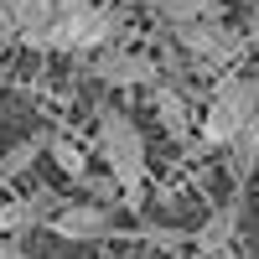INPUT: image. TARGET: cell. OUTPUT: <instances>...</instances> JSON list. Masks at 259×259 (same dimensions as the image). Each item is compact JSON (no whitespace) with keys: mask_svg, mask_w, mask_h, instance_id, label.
Returning <instances> with one entry per match:
<instances>
[{"mask_svg":"<svg viewBox=\"0 0 259 259\" xmlns=\"http://www.w3.org/2000/svg\"><path fill=\"white\" fill-rule=\"evenodd\" d=\"M89 73L99 83H109V89H156V83H161V62H156V52H145V47L114 41V47H104V52L89 57Z\"/></svg>","mask_w":259,"mask_h":259,"instance_id":"obj_5","label":"cell"},{"mask_svg":"<svg viewBox=\"0 0 259 259\" xmlns=\"http://www.w3.org/2000/svg\"><path fill=\"white\" fill-rule=\"evenodd\" d=\"M47 150H52V161H57V171H62V177H68V182H89L94 177V171H89V156H83V145L78 140H68V135H52L47 140Z\"/></svg>","mask_w":259,"mask_h":259,"instance_id":"obj_13","label":"cell"},{"mask_svg":"<svg viewBox=\"0 0 259 259\" xmlns=\"http://www.w3.org/2000/svg\"><path fill=\"white\" fill-rule=\"evenodd\" d=\"M239 6H259V0H239Z\"/></svg>","mask_w":259,"mask_h":259,"instance_id":"obj_16","label":"cell"},{"mask_svg":"<svg viewBox=\"0 0 259 259\" xmlns=\"http://www.w3.org/2000/svg\"><path fill=\"white\" fill-rule=\"evenodd\" d=\"M94 150L104 156V177H109L124 192V207H140V192H145V135L135 114L124 104H99V119H94Z\"/></svg>","mask_w":259,"mask_h":259,"instance_id":"obj_2","label":"cell"},{"mask_svg":"<svg viewBox=\"0 0 259 259\" xmlns=\"http://www.w3.org/2000/svg\"><path fill=\"white\" fill-rule=\"evenodd\" d=\"M124 41V6L114 0H57V16L36 52H68V57H94L104 47Z\"/></svg>","mask_w":259,"mask_h":259,"instance_id":"obj_1","label":"cell"},{"mask_svg":"<svg viewBox=\"0 0 259 259\" xmlns=\"http://www.w3.org/2000/svg\"><path fill=\"white\" fill-rule=\"evenodd\" d=\"M52 16H57V0H0V31H11L26 47H36L47 36Z\"/></svg>","mask_w":259,"mask_h":259,"instance_id":"obj_9","label":"cell"},{"mask_svg":"<svg viewBox=\"0 0 259 259\" xmlns=\"http://www.w3.org/2000/svg\"><path fill=\"white\" fill-rule=\"evenodd\" d=\"M57 207L62 202H57L52 187H36V192H26V197L0 202V239H21V233H31V228H47Z\"/></svg>","mask_w":259,"mask_h":259,"instance_id":"obj_8","label":"cell"},{"mask_svg":"<svg viewBox=\"0 0 259 259\" xmlns=\"http://www.w3.org/2000/svg\"><path fill=\"white\" fill-rule=\"evenodd\" d=\"M47 140H52V130H47V135H26V140H16L6 156H0V182H16L21 171L36 161V150H47Z\"/></svg>","mask_w":259,"mask_h":259,"instance_id":"obj_14","label":"cell"},{"mask_svg":"<svg viewBox=\"0 0 259 259\" xmlns=\"http://www.w3.org/2000/svg\"><path fill=\"white\" fill-rule=\"evenodd\" d=\"M244 36H249V47H259V6H249V21H244Z\"/></svg>","mask_w":259,"mask_h":259,"instance_id":"obj_15","label":"cell"},{"mask_svg":"<svg viewBox=\"0 0 259 259\" xmlns=\"http://www.w3.org/2000/svg\"><path fill=\"white\" fill-rule=\"evenodd\" d=\"M171 47L187 57V68H202V73H239L244 57H249V36L244 26L233 21H202V26H187L171 36Z\"/></svg>","mask_w":259,"mask_h":259,"instance_id":"obj_4","label":"cell"},{"mask_svg":"<svg viewBox=\"0 0 259 259\" xmlns=\"http://www.w3.org/2000/svg\"><path fill=\"white\" fill-rule=\"evenodd\" d=\"M47 233H57V239H68V244H104V239H114L119 223H114V212L109 207H99L89 197H73V202H62L52 212V223Z\"/></svg>","mask_w":259,"mask_h":259,"instance_id":"obj_6","label":"cell"},{"mask_svg":"<svg viewBox=\"0 0 259 259\" xmlns=\"http://www.w3.org/2000/svg\"><path fill=\"white\" fill-rule=\"evenodd\" d=\"M150 104H156V114H161V124H166V135L171 140H192V89H177V83H156L150 89Z\"/></svg>","mask_w":259,"mask_h":259,"instance_id":"obj_11","label":"cell"},{"mask_svg":"<svg viewBox=\"0 0 259 259\" xmlns=\"http://www.w3.org/2000/svg\"><path fill=\"white\" fill-rule=\"evenodd\" d=\"M254 119H259V73L239 68V73L212 78V89L202 99V145L207 150H223Z\"/></svg>","mask_w":259,"mask_h":259,"instance_id":"obj_3","label":"cell"},{"mask_svg":"<svg viewBox=\"0 0 259 259\" xmlns=\"http://www.w3.org/2000/svg\"><path fill=\"white\" fill-rule=\"evenodd\" d=\"M223 171H228L233 192H244V187L254 182V171H259V119H254V124H244L239 135L223 145Z\"/></svg>","mask_w":259,"mask_h":259,"instance_id":"obj_12","label":"cell"},{"mask_svg":"<svg viewBox=\"0 0 259 259\" xmlns=\"http://www.w3.org/2000/svg\"><path fill=\"white\" fill-rule=\"evenodd\" d=\"M239 223H244V192H233L223 207L207 212V223L192 233V249L207 259H233V244H239Z\"/></svg>","mask_w":259,"mask_h":259,"instance_id":"obj_7","label":"cell"},{"mask_svg":"<svg viewBox=\"0 0 259 259\" xmlns=\"http://www.w3.org/2000/svg\"><path fill=\"white\" fill-rule=\"evenodd\" d=\"M145 16L156 21L166 36H177L187 26H202V21H223V6L218 0H140Z\"/></svg>","mask_w":259,"mask_h":259,"instance_id":"obj_10","label":"cell"}]
</instances>
